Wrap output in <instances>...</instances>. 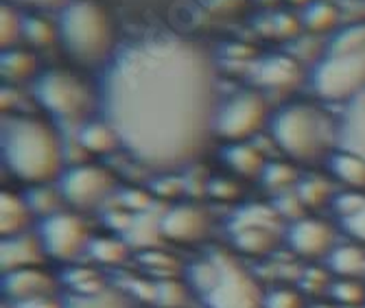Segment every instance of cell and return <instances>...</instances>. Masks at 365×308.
I'll return each instance as SVG.
<instances>
[{"mask_svg":"<svg viewBox=\"0 0 365 308\" xmlns=\"http://www.w3.org/2000/svg\"><path fill=\"white\" fill-rule=\"evenodd\" d=\"M256 81L264 90L272 92H289L302 81V66L287 55H274L258 63Z\"/></svg>","mask_w":365,"mask_h":308,"instance_id":"obj_16","label":"cell"},{"mask_svg":"<svg viewBox=\"0 0 365 308\" xmlns=\"http://www.w3.org/2000/svg\"><path fill=\"white\" fill-rule=\"evenodd\" d=\"M291 3H295V5H304V3H309V0H291Z\"/></svg>","mask_w":365,"mask_h":308,"instance_id":"obj_48","label":"cell"},{"mask_svg":"<svg viewBox=\"0 0 365 308\" xmlns=\"http://www.w3.org/2000/svg\"><path fill=\"white\" fill-rule=\"evenodd\" d=\"M22 33L33 46H46V44H51L55 40V29H51V24L40 20V18L24 20L22 22Z\"/></svg>","mask_w":365,"mask_h":308,"instance_id":"obj_39","label":"cell"},{"mask_svg":"<svg viewBox=\"0 0 365 308\" xmlns=\"http://www.w3.org/2000/svg\"><path fill=\"white\" fill-rule=\"evenodd\" d=\"M313 92L324 101H352L365 92V24L341 31L313 68Z\"/></svg>","mask_w":365,"mask_h":308,"instance_id":"obj_5","label":"cell"},{"mask_svg":"<svg viewBox=\"0 0 365 308\" xmlns=\"http://www.w3.org/2000/svg\"><path fill=\"white\" fill-rule=\"evenodd\" d=\"M88 256L101 267H120L131 258V247L114 234H92Z\"/></svg>","mask_w":365,"mask_h":308,"instance_id":"obj_24","label":"cell"},{"mask_svg":"<svg viewBox=\"0 0 365 308\" xmlns=\"http://www.w3.org/2000/svg\"><path fill=\"white\" fill-rule=\"evenodd\" d=\"M363 205H365V195L361 190H344L333 197L330 208H333V212L339 217V221H344V219L356 215Z\"/></svg>","mask_w":365,"mask_h":308,"instance_id":"obj_38","label":"cell"},{"mask_svg":"<svg viewBox=\"0 0 365 308\" xmlns=\"http://www.w3.org/2000/svg\"><path fill=\"white\" fill-rule=\"evenodd\" d=\"M57 188L73 210L90 212L106 203L116 190V178L106 166L98 164H77L66 168L57 180Z\"/></svg>","mask_w":365,"mask_h":308,"instance_id":"obj_11","label":"cell"},{"mask_svg":"<svg viewBox=\"0 0 365 308\" xmlns=\"http://www.w3.org/2000/svg\"><path fill=\"white\" fill-rule=\"evenodd\" d=\"M333 282H335V276L328 267L311 265V267H304V271L300 273L297 289H300L307 297H319L324 293H330Z\"/></svg>","mask_w":365,"mask_h":308,"instance_id":"obj_32","label":"cell"},{"mask_svg":"<svg viewBox=\"0 0 365 308\" xmlns=\"http://www.w3.org/2000/svg\"><path fill=\"white\" fill-rule=\"evenodd\" d=\"M106 225L114 232H125L134 225V219H131V212L127 210H116V212L106 215Z\"/></svg>","mask_w":365,"mask_h":308,"instance_id":"obj_45","label":"cell"},{"mask_svg":"<svg viewBox=\"0 0 365 308\" xmlns=\"http://www.w3.org/2000/svg\"><path fill=\"white\" fill-rule=\"evenodd\" d=\"M328 295L341 308H363L365 306V282L361 278H335Z\"/></svg>","mask_w":365,"mask_h":308,"instance_id":"obj_30","label":"cell"},{"mask_svg":"<svg viewBox=\"0 0 365 308\" xmlns=\"http://www.w3.org/2000/svg\"><path fill=\"white\" fill-rule=\"evenodd\" d=\"M59 284L68 289L75 297H98L108 293V278L94 267L71 265L61 271Z\"/></svg>","mask_w":365,"mask_h":308,"instance_id":"obj_20","label":"cell"},{"mask_svg":"<svg viewBox=\"0 0 365 308\" xmlns=\"http://www.w3.org/2000/svg\"><path fill=\"white\" fill-rule=\"evenodd\" d=\"M24 199L26 203L31 205L33 215L36 219H46L55 212H61V192L59 188H53L51 184H44V186H31L26 192H24Z\"/></svg>","mask_w":365,"mask_h":308,"instance_id":"obj_29","label":"cell"},{"mask_svg":"<svg viewBox=\"0 0 365 308\" xmlns=\"http://www.w3.org/2000/svg\"><path fill=\"white\" fill-rule=\"evenodd\" d=\"M20 36H22V22L18 20L11 7L3 5V9H0V46H3V51L14 48Z\"/></svg>","mask_w":365,"mask_h":308,"instance_id":"obj_36","label":"cell"},{"mask_svg":"<svg viewBox=\"0 0 365 308\" xmlns=\"http://www.w3.org/2000/svg\"><path fill=\"white\" fill-rule=\"evenodd\" d=\"M36 234L48 258L68 265L75 262L81 254H88V245L92 241L88 223L71 210H61L40 219Z\"/></svg>","mask_w":365,"mask_h":308,"instance_id":"obj_10","label":"cell"},{"mask_svg":"<svg viewBox=\"0 0 365 308\" xmlns=\"http://www.w3.org/2000/svg\"><path fill=\"white\" fill-rule=\"evenodd\" d=\"M307 295L293 287H272L264 291V308H307Z\"/></svg>","mask_w":365,"mask_h":308,"instance_id":"obj_33","label":"cell"},{"mask_svg":"<svg viewBox=\"0 0 365 308\" xmlns=\"http://www.w3.org/2000/svg\"><path fill=\"white\" fill-rule=\"evenodd\" d=\"M118 199H120L123 210H127L131 215H138V212H145L151 208L153 195L143 188H125Z\"/></svg>","mask_w":365,"mask_h":308,"instance_id":"obj_40","label":"cell"},{"mask_svg":"<svg viewBox=\"0 0 365 308\" xmlns=\"http://www.w3.org/2000/svg\"><path fill=\"white\" fill-rule=\"evenodd\" d=\"M184 282L204 308H264V291L237 258V252L212 250L190 260Z\"/></svg>","mask_w":365,"mask_h":308,"instance_id":"obj_3","label":"cell"},{"mask_svg":"<svg viewBox=\"0 0 365 308\" xmlns=\"http://www.w3.org/2000/svg\"><path fill=\"white\" fill-rule=\"evenodd\" d=\"M33 96L40 108L55 120L73 123L86 116L90 108V92L68 71H44L33 81Z\"/></svg>","mask_w":365,"mask_h":308,"instance_id":"obj_9","label":"cell"},{"mask_svg":"<svg viewBox=\"0 0 365 308\" xmlns=\"http://www.w3.org/2000/svg\"><path fill=\"white\" fill-rule=\"evenodd\" d=\"M328 168L333 178L350 190H365V158L339 149L328 155Z\"/></svg>","mask_w":365,"mask_h":308,"instance_id":"obj_23","label":"cell"},{"mask_svg":"<svg viewBox=\"0 0 365 308\" xmlns=\"http://www.w3.org/2000/svg\"><path fill=\"white\" fill-rule=\"evenodd\" d=\"M3 162L29 186L57 182L63 173V145L55 125L40 116H5L0 133Z\"/></svg>","mask_w":365,"mask_h":308,"instance_id":"obj_2","label":"cell"},{"mask_svg":"<svg viewBox=\"0 0 365 308\" xmlns=\"http://www.w3.org/2000/svg\"><path fill=\"white\" fill-rule=\"evenodd\" d=\"M46 258L48 256L36 232H24L0 241V269L3 273L24 267H40Z\"/></svg>","mask_w":365,"mask_h":308,"instance_id":"obj_15","label":"cell"},{"mask_svg":"<svg viewBox=\"0 0 365 308\" xmlns=\"http://www.w3.org/2000/svg\"><path fill=\"white\" fill-rule=\"evenodd\" d=\"M57 287L59 280L42 267H24L16 271H7L3 273V282H0V289H3V295L9 304H18L42 295H53L57 293Z\"/></svg>","mask_w":365,"mask_h":308,"instance_id":"obj_14","label":"cell"},{"mask_svg":"<svg viewBox=\"0 0 365 308\" xmlns=\"http://www.w3.org/2000/svg\"><path fill=\"white\" fill-rule=\"evenodd\" d=\"M295 195L300 197L302 205L307 210H322L326 208V205L333 203V186H330L328 180L319 178V175H307V178H300V182H297L295 186Z\"/></svg>","mask_w":365,"mask_h":308,"instance_id":"obj_27","label":"cell"},{"mask_svg":"<svg viewBox=\"0 0 365 308\" xmlns=\"http://www.w3.org/2000/svg\"><path fill=\"white\" fill-rule=\"evenodd\" d=\"M59 40L68 57L86 68L106 66L114 48V26L96 0H71L59 16Z\"/></svg>","mask_w":365,"mask_h":308,"instance_id":"obj_4","label":"cell"},{"mask_svg":"<svg viewBox=\"0 0 365 308\" xmlns=\"http://www.w3.org/2000/svg\"><path fill=\"white\" fill-rule=\"evenodd\" d=\"M282 217L274 205L267 203H247L230 217L225 230L230 236L232 250L241 256L262 258L278 250L284 241V232H280Z\"/></svg>","mask_w":365,"mask_h":308,"instance_id":"obj_7","label":"cell"},{"mask_svg":"<svg viewBox=\"0 0 365 308\" xmlns=\"http://www.w3.org/2000/svg\"><path fill=\"white\" fill-rule=\"evenodd\" d=\"M337 145L365 158V92L348 103L344 118L337 123Z\"/></svg>","mask_w":365,"mask_h":308,"instance_id":"obj_17","label":"cell"},{"mask_svg":"<svg viewBox=\"0 0 365 308\" xmlns=\"http://www.w3.org/2000/svg\"><path fill=\"white\" fill-rule=\"evenodd\" d=\"M11 308H68V302L59 297L57 293H53V295H42V297H33V299L11 304Z\"/></svg>","mask_w":365,"mask_h":308,"instance_id":"obj_44","label":"cell"},{"mask_svg":"<svg viewBox=\"0 0 365 308\" xmlns=\"http://www.w3.org/2000/svg\"><path fill=\"white\" fill-rule=\"evenodd\" d=\"M339 225H341V232H346L350 238H354L356 243L365 245V205L356 215L339 221Z\"/></svg>","mask_w":365,"mask_h":308,"instance_id":"obj_42","label":"cell"},{"mask_svg":"<svg viewBox=\"0 0 365 308\" xmlns=\"http://www.w3.org/2000/svg\"><path fill=\"white\" fill-rule=\"evenodd\" d=\"M267 118L269 108L264 96L256 90H239L219 103L212 133L225 145L250 143V138H254L262 129Z\"/></svg>","mask_w":365,"mask_h":308,"instance_id":"obj_8","label":"cell"},{"mask_svg":"<svg viewBox=\"0 0 365 308\" xmlns=\"http://www.w3.org/2000/svg\"><path fill=\"white\" fill-rule=\"evenodd\" d=\"M192 291L180 278L155 280V306L158 308H184L190 299Z\"/></svg>","mask_w":365,"mask_h":308,"instance_id":"obj_31","label":"cell"},{"mask_svg":"<svg viewBox=\"0 0 365 308\" xmlns=\"http://www.w3.org/2000/svg\"><path fill=\"white\" fill-rule=\"evenodd\" d=\"M337 234L328 221L315 219V217H304L291 221L284 230V243L287 247L304 260H319L328 258L337 245Z\"/></svg>","mask_w":365,"mask_h":308,"instance_id":"obj_13","label":"cell"},{"mask_svg":"<svg viewBox=\"0 0 365 308\" xmlns=\"http://www.w3.org/2000/svg\"><path fill=\"white\" fill-rule=\"evenodd\" d=\"M326 267L337 278H363L365 276V247L361 243H341L326 258Z\"/></svg>","mask_w":365,"mask_h":308,"instance_id":"obj_22","label":"cell"},{"mask_svg":"<svg viewBox=\"0 0 365 308\" xmlns=\"http://www.w3.org/2000/svg\"><path fill=\"white\" fill-rule=\"evenodd\" d=\"M212 232V217L206 205L195 201H178L169 205L158 221V234L175 245H199Z\"/></svg>","mask_w":365,"mask_h":308,"instance_id":"obj_12","label":"cell"},{"mask_svg":"<svg viewBox=\"0 0 365 308\" xmlns=\"http://www.w3.org/2000/svg\"><path fill=\"white\" fill-rule=\"evenodd\" d=\"M219 103L212 55L175 33L116 48L98 81L101 114L123 149L160 173L184 168L204 153Z\"/></svg>","mask_w":365,"mask_h":308,"instance_id":"obj_1","label":"cell"},{"mask_svg":"<svg viewBox=\"0 0 365 308\" xmlns=\"http://www.w3.org/2000/svg\"><path fill=\"white\" fill-rule=\"evenodd\" d=\"M136 260L147 276H153L158 280L184 276V269H186V265L175 254L162 252V250H143L136 256Z\"/></svg>","mask_w":365,"mask_h":308,"instance_id":"obj_25","label":"cell"},{"mask_svg":"<svg viewBox=\"0 0 365 308\" xmlns=\"http://www.w3.org/2000/svg\"><path fill=\"white\" fill-rule=\"evenodd\" d=\"M127 299L120 293L108 291L98 297H75L68 302V308H125Z\"/></svg>","mask_w":365,"mask_h":308,"instance_id":"obj_41","label":"cell"},{"mask_svg":"<svg viewBox=\"0 0 365 308\" xmlns=\"http://www.w3.org/2000/svg\"><path fill=\"white\" fill-rule=\"evenodd\" d=\"M297 182H300V173L289 162H267L260 175V184L274 195L289 192V188L297 186Z\"/></svg>","mask_w":365,"mask_h":308,"instance_id":"obj_28","label":"cell"},{"mask_svg":"<svg viewBox=\"0 0 365 308\" xmlns=\"http://www.w3.org/2000/svg\"><path fill=\"white\" fill-rule=\"evenodd\" d=\"M36 71H38V59L31 51H22V48L3 51V57H0V75H3L5 81L20 83L33 79Z\"/></svg>","mask_w":365,"mask_h":308,"instance_id":"obj_26","label":"cell"},{"mask_svg":"<svg viewBox=\"0 0 365 308\" xmlns=\"http://www.w3.org/2000/svg\"><path fill=\"white\" fill-rule=\"evenodd\" d=\"M223 164L232 170L235 175L243 180H260L267 160H264L262 151L256 149L252 143H232L221 149Z\"/></svg>","mask_w":365,"mask_h":308,"instance_id":"obj_19","label":"cell"},{"mask_svg":"<svg viewBox=\"0 0 365 308\" xmlns=\"http://www.w3.org/2000/svg\"><path fill=\"white\" fill-rule=\"evenodd\" d=\"M269 129L276 147L295 162H315L337 143V125L311 103L280 108L269 118Z\"/></svg>","mask_w":365,"mask_h":308,"instance_id":"obj_6","label":"cell"},{"mask_svg":"<svg viewBox=\"0 0 365 308\" xmlns=\"http://www.w3.org/2000/svg\"><path fill=\"white\" fill-rule=\"evenodd\" d=\"M127 293L131 297H138L140 302H155V282H151L149 278H134L127 287Z\"/></svg>","mask_w":365,"mask_h":308,"instance_id":"obj_43","label":"cell"},{"mask_svg":"<svg viewBox=\"0 0 365 308\" xmlns=\"http://www.w3.org/2000/svg\"><path fill=\"white\" fill-rule=\"evenodd\" d=\"M11 3L18 5H26V7H36V9H57V7H66L71 0H11Z\"/></svg>","mask_w":365,"mask_h":308,"instance_id":"obj_46","label":"cell"},{"mask_svg":"<svg viewBox=\"0 0 365 308\" xmlns=\"http://www.w3.org/2000/svg\"><path fill=\"white\" fill-rule=\"evenodd\" d=\"M307 308H341V306H337L335 302H315V304H309Z\"/></svg>","mask_w":365,"mask_h":308,"instance_id":"obj_47","label":"cell"},{"mask_svg":"<svg viewBox=\"0 0 365 308\" xmlns=\"http://www.w3.org/2000/svg\"><path fill=\"white\" fill-rule=\"evenodd\" d=\"M363 308H365V306H363Z\"/></svg>","mask_w":365,"mask_h":308,"instance_id":"obj_49","label":"cell"},{"mask_svg":"<svg viewBox=\"0 0 365 308\" xmlns=\"http://www.w3.org/2000/svg\"><path fill=\"white\" fill-rule=\"evenodd\" d=\"M33 221H36V215H33L24 195L11 190L0 192V236L11 238L24 234L29 232Z\"/></svg>","mask_w":365,"mask_h":308,"instance_id":"obj_18","label":"cell"},{"mask_svg":"<svg viewBox=\"0 0 365 308\" xmlns=\"http://www.w3.org/2000/svg\"><path fill=\"white\" fill-rule=\"evenodd\" d=\"M77 140H79L81 149H86L94 155H108V153H114L116 149H123L120 135L116 133V129L106 118L86 120L79 127Z\"/></svg>","mask_w":365,"mask_h":308,"instance_id":"obj_21","label":"cell"},{"mask_svg":"<svg viewBox=\"0 0 365 308\" xmlns=\"http://www.w3.org/2000/svg\"><path fill=\"white\" fill-rule=\"evenodd\" d=\"M304 24L311 31H328L337 24V11L328 3H315L304 14Z\"/></svg>","mask_w":365,"mask_h":308,"instance_id":"obj_35","label":"cell"},{"mask_svg":"<svg viewBox=\"0 0 365 308\" xmlns=\"http://www.w3.org/2000/svg\"><path fill=\"white\" fill-rule=\"evenodd\" d=\"M149 192L155 199L162 201H178L180 197L186 195V186H184V178H178L173 173H162L160 178H155L149 186Z\"/></svg>","mask_w":365,"mask_h":308,"instance_id":"obj_34","label":"cell"},{"mask_svg":"<svg viewBox=\"0 0 365 308\" xmlns=\"http://www.w3.org/2000/svg\"><path fill=\"white\" fill-rule=\"evenodd\" d=\"M208 197L221 203H237L243 197V188L232 178H210Z\"/></svg>","mask_w":365,"mask_h":308,"instance_id":"obj_37","label":"cell"}]
</instances>
